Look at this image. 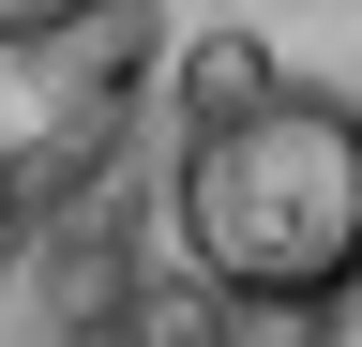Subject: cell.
Returning <instances> with one entry per match:
<instances>
[{"label": "cell", "instance_id": "1", "mask_svg": "<svg viewBox=\"0 0 362 347\" xmlns=\"http://www.w3.org/2000/svg\"><path fill=\"white\" fill-rule=\"evenodd\" d=\"M181 257L226 302H272V317H317V302L362 287V106L317 91V76H272L242 121H197L181 136Z\"/></svg>", "mask_w": 362, "mask_h": 347}, {"label": "cell", "instance_id": "2", "mask_svg": "<svg viewBox=\"0 0 362 347\" xmlns=\"http://www.w3.org/2000/svg\"><path fill=\"white\" fill-rule=\"evenodd\" d=\"M272 91V46H257V30H197V46H181V106H197V121H242Z\"/></svg>", "mask_w": 362, "mask_h": 347}, {"label": "cell", "instance_id": "3", "mask_svg": "<svg viewBox=\"0 0 362 347\" xmlns=\"http://www.w3.org/2000/svg\"><path fill=\"white\" fill-rule=\"evenodd\" d=\"M76 16H106V0H0V46H30V30H76Z\"/></svg>", "mask_w": 362, "mask_h": 347}]
</instances>
